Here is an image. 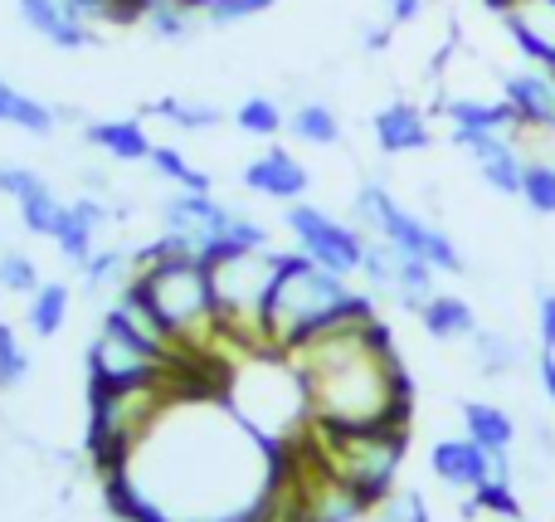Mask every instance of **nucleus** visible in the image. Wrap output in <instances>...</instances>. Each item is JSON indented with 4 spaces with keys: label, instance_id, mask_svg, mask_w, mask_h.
I'll use <instances>...</instances> for the list:
<instances>
[{
    "label": "nucleus",
    "instance_id": "nucleus-1",
    "mask_svg": "<svg viewBox=\"0 0 555 522\" xmlns=\"http://www.w3.org/2000/svg\"><path fill=\"white\" fill-rule=\"evenodd\" d=\"M302 371L312 425L361 430V425H410V377L390 332L375 313L346 318L287 352Z\"/></svg>",
    "mask_w": 555,
    "mask_h": 522
},
{
    "label": "nucleus",
    "instance_id": "nucleus-2",
    "mask_svg": "<svg viewBox=\"0 0 555 522\" xmlns=\"http://www.w3.org/2000/svg\"><path fill=\"white\" fill-rule=\"evenodd\" d=\"M361 313H375L365 293H356L346 283V273H332L322 264H312L302 250L283 254L273 273L269 303H263V328L259 342L278 352H297L302 342H312L317 332L336 328L346 318H361Z\"/></svg>",
    "mask_w": 555,
    "mask_h": 522
},
{
    "label": "nucleus",
    "instance_id": "nucleus-3",
    "mask_svg": "<svg viewBox=\"0 0 555 522\" xmlns=\"http://www.w3.org/2000/svg\"><path fill=\"white\" fill-rule=\"evenodd\" d=\"M224 400L249 430H259L263 440L283 445V440L307 435L312 425V406H307L302 371L287 352L259 347V357H249L230 381H224Z\"/></svg>",
    "mask_w": 555,
    "mask_h": 522
},
{
    "label": "nucleus",
    "instance_id": "nucleus-4",
    "mask_svg": "<svg viewBox=\"0 0 555 522\" xmlns=\"http://www.w3.org/2000/svg\"><path fill=\"white\" fill-rule=\"evenodd\" d=\"M137 283H142L146 303L156 308L162 328L171 332V342L191 357L210 338H224L220 308H215V283L210 264L195 254H162V259L137 264Z\"/></svg>",
    "mask_w": 555,
    "mask_h": 522
},
{
    "label": "nucleus",
    "instance_id": "nucleus-5",
    "mask_svg": "<svg viewBox=\"0 0 555 522\" xmlns=\"http://www.w3.org/2000/svg\"><path fill=\"white\" fill-rule=\"evenodd\" d=\"M307 455L326 464L336 479L356 488L371 508L395 488L410 455V425H361V430H322L307 425Z\"/></svg>",
    "mask_w": 555,
    "mask_h": 522
},
{
    "label": "nucleus",
    "instance_id": "nucleus-6",
    "mask_svg": "<svg viewBox=\"0 0 555 522\" xmlns=\"http://www.w3.org/2000/svg\"><path fill=\"white\" fill-rule=\"evenodd\" d=\"M176 391L181 377L146 386H88V455L103 469H122Z\"/></svg>",
    "mask_w": 555,
    "mask_h": 522
},
{
    "label": "nucleus",
    "instance_id": "nucleus-7",
    "mask_svg": "<svg viewBox=\"0 0 555 522\" xmlns=\"http://www.w3.org/2000/svg\"><path fill=\"white\" fill-rule=\"evenodd\" d=\"M278 259H283L278 250H249V254H230V259L210 264L215 308H220L224 338H244L254 347H263L259 328H263V303H269Z\"/></svg>",
    "mask_w": 555,
    "mask_h": 522
},
{
    "label": "nucleus",
    "instance_id": "nucleus-8",
    "mask_svg": "<svg viewBox=\"0 0 555 522\" xmlns=\"http://www.w3.org/2000/svg\"><path fill=\"white\" fill-rule=\"evenodd\" d=\"M283 225L293 234V244L307 254L312 264L332 273H361V254H365V230L361 225H346L336 215H326L322 205H307V201H293L283 211Z\"/></svg>",
    "mask_w": 555,
    "mask_h": 522
},
{
    "label": "nucleus",
    "instance_id": "nucleus-9",
    "mask_svg": "<svg viewBox=\"0 0 555 522\" xmlns=\"http://www.w3.org/2000/svg\"><path fill=\"white\" fill-rule=\"evenodd\" d=\"M181 371L185 367L156 357L113 328H98V338L88 342V386H146V381H176Z\"/></svg>",
    "mask_w": 555,
    "mask_h": 522
},
{
    "label": "nucleus",
    "instance_id": "nucleus-10",
    "mask_svg": "<svg viewBox=\"0 0 555 522\" xmlns=\"http://www.w3.org/2000/svg\"><path fill=\"white\" fill-rule=\"evenodd\" d=\"M502 98L512 103V113L521 117L527 132L555 137V68L551 64H521L502 74Z\"/></svg>",
    "mask_w": 555,
    "mask_h": 522
},
{
    "label": "nucleus",
    "instance_id": "nucleus-11",
    "mask_svg": "<svg viewBox=\"0 0 555 522\" xmlns=\"http://www.w3.org/2000/svg\"><path fill=\"white\" fill-rule=\"evenodd\" d=\"M230 211H234V205H220L210 191H176V195H166V201H162V230L185 234V240H191V250L205 259V254H210V244L220 240Z\"/></svg>",
    "mask_w": 555,
    "mask_h": 522
},
{
    "label": "nucleus",
    "instance_id": "nucleus-12",
    "mask_svg": "<svg viewBox=\"0 0 555 522\" xmlns=\"http://www.w3.org/2000/svg\"><path fill=\"white\" fill-rule=\"evenodd\" d=\"M488 5L502 15L521 59L555 68V0H488Z\"/></svg>",
    "mask_w": 555,
    "mask_h": 522
},
{
    "label": "nucleus",
    "instance_id": "nucleus-13",
    "mask_svg": "<svg viewBox=\"0 0 555 522\" xmlns=\"http://www.w3.org/2000/svg\"><path fill=\"white\" fill-rule=\"evenodd\" d=\"M0 195L20 205V225L39 240H54L59 230V215H64V201L49 191V181L29 166H0Z\"/></svg>",
    "mask_w": 555,
    "mask_h": 522
},
{
    "label": "nucleus",
    "instance_id": "nucleus-14",
    "mask_svg": "<svg viewBox=\"0 0 555 522\" xmlns=\"http://www.w3.org/2000/svg\"><path fill=\"white\" fill-rule=\"evenodd\" d=\"M240 181H244V191L269 195V201H283V205L302 201V195L312 191V171H307L287 147H269V152H259L240 171Z\"/></svg>",
    "mask_w": 555,
    "mask_h": 522
},
{
    "label": "nucleus",
    "instance_id": "nucleus-15",
    "mask_svg": "<svg viewBox=\"0 0 555 522\" xmlns=\"http://www.w3.org/2000/svg\"><path fill=\"white\" fill-rule=\"evenodd\" d=\"M15 10L39 39H49L54 49H68V54L93 49V39H98V29L83 15H74L68 0H15Z\"/></svg>",
    "mask_w": 555,
    "mask_h": 522
},
{
    "label": "nucleus",
    "instance_id": "nucleus-16",
    "mask_svg": "<svg viewBox=\"0 0 555 522\" xmlns=\"http://www.w3.org/2000/svg\"><path fill=\"white\" fill-rule=\"evenodd\" d=\"M107 220H113V205L98 201V195H78L74 205H64V215H59V230H54V244H59V254H64V264L83 269V264L93 259L98 230H103Z\"/></svg>",
    "mask_w": 555,
    "mask_h": 522
},
{
    "label": "nucleus",
    "instance_id": "nucleus-17",
    "mask_svg": "<svg viewBox=\"0 0 555 522\" xmlns=\"http://www.w3.org/2000/svg\"><path fill=\"white\" fill-rule=\"evenodd\" d=\"M371 132H375V147H380L385 156H410V152H424V147L434 142L429 113L414 107V103H404V98L385 103L380 113L371 117Z\"/></svg>",
    "mask_w": 555,
    "mask_h": 522
},
{
    "label": "nucleus",
    "instance_id": "nucleus-18",
    "mask_svg": "<svg viewBox=\"0 0 555 522\" xmlns=\"http://www.w3.org/2000/svg\"><path fill=\"white\" fill-rule=\"evenodd\" d=\"M429 469H434V479H439V484L473 494L482 479H492V455L478 445V440H468V435L439 440V445L429 449Z\"/></svg>",
    "mask_w": 555,
    "mask_h": 522
},
{
    "label": "nucleus",
    "instance_id": "nucleus-19",
    "mask_svg": "<svg viewBox=\"0 0 555 522\" xmlns=\"http://www.w3.org/2000/svg\"><path fill=\"white\" fill-rule=\"evenodd\" d=\"M83 142L98 147L103 156H113V162H146L152 147H156L137 117H103V123H88Z\"/></svg>",
    "mask_w": 555,
    "mask_h": 522
},
{
    "label": "nucleus",
    "instance_id": "nucleus-20",
    "mask_svg": "<svg viewBox=\"0 0 555 522\" xmlns=\"http://www.w3.org/2000/svg\"><path fill=\"white\" fill-rule=\"evenodd\" d=\"M420 322L434 342H443V347H449V342H468L473 332L482 328L473 303L463 298V293H434V298L420 308Z\"/></svg>",
    "mask_w": 555,
    "mask_h": 522
},
{
    "label": "nucleus",
    "instance_id": "nucleus-21",
    "mask_svg": "<svg viewBox=\"0 0 555 522\" xmlns=\"http://www.w3.org/2000/svg\"><path fill=\"white\" fill-rule=\"evenodd\" d=\"M463 435L478 440L488 455H502V449L517 445V420L492 400H463Z\"/></svg>",
    "mask_w": 555,
    "mask_h": 522
},
{
    "label": "nucleus",
    "instance_id": "nucleus-22",
    "mask_svg": "<svg viewBox=\"0 0 555 522\" xmlns=\"http://www.w3.org/2000/svg\"><path fill=\"white\" fill-rule=\"evenodd\" d=\"M468 347H473V361H478V371L488 381H507L512 371L527 361V347H521L512 332H498V328H478L468 338Z\"/></svg>",
    "mask_w": 555,
    "mask_h": 522
},
{
    "label": "nucleus",
    "instance_id": "nucleus-23",
    "mask_svg": "<svg viewBox=\"0 0 555 522\" xmlns=\"http://www.w3.org/2000/svg\"><path fill=\"white\" fill-rule=\"evenodd\" d=\"M68 308H74V289H68V283H59V279L39 283L25 303V328L35 332V338H59L68 322Z\"/></svg>",
    "mask_w": 555,
    "mask_h": 522
},
{
    "label": "nucleus",
    "instance_id": "nucleus-24",
    "mask_svg": "<svg viewBox=\"0 0 555 522\" xmlns=\"http://www.w3.org/2000/svg\"><path fill=\"white\" fill-rule=\"evenodd\" d=\"M0 127H20V132H29V137H54L59 117H54V107L49 103L20 93L15 84L0 78Z\"/></svg>",
    "mask_w": 555,
    "mask_h": 522
},
{
    "label": "nucleus",
    "instance_id": "nucleus-25",
    "mask_svg": "<svg viewBox=\"0 0 555 522\" xmlns=\"http://www.w3.org/2000/svg\"><path fill=\"white\" fill-rule=\"evenodd\" d=\"M287 132H293L297 142H307V147H336L341 142V117H336L332 103L307 98V103H297L293 113H287Z\"/></svg>",
    "mask_w": 555,
    "mask_h": 522
},
{
    "label": "nucleus",
    "instance_id": "nucleus-26",
    "mask_svg": "<svg viewBox=\"0 0 555 522\" xmlns=\"http://www.w3.org/2000/svg\"><path fill=\"white\" fill-rule=\"evenodd\" d=\"M137 273V250H93V259L83 264V289L88 293H117Z\"/></svg>",
    "mask_w": 555,
    "mask_h": 522
},
{
    "label": "nucleus",
    "instance_id": "nucleus-27",
    "mask_svg": "<svg viewBox=\"0 0 555 522\" xmlns=\"http://www.w3.org/2000/svg\"><path fill=\"white\" fill-rule=\"evenodd\" d=\"M234 127H240L244 137H278L287 127V113L278 107V98H269V93H254V98H244L240 107H234Z\"/></svg>",
    "mask_w": 555,
    "mask_h": 522
},
{
    "label": "nucleus",
    "instance_id": "nucleus-28",
    "mask_svg": "<svg viewBox=\"0 0 555 522\" xmlns=\"http://www.w3.org/2000/svg\"><path fill=\"white\" fill-rule=\"evenodd\" d=\"M156 117H166L171 127H181V132H210V127H220V107L215 103H201V98H162V103H152Z\"/></svg>",
    "mask_w": 555,
    "mask_h": 522
},
{
    "label": "nucleus",
    "instance_id": "nucleus-29",
    "mask_svg": "<svg viewBox=\"0 0 555 522\" xmlns=\"http://www.w3.org/2000/svg\"><path fill=\"white\" fill-rule=\"evenodd\" d=\"M473 513H492L502 522H527V513H521V494L512 479H482L478 488H473Z\"/></svg>",
    "mask_w": 555,
    "mask_h": 522
},
{
    "label": "nucleus",
    "instance_id": "nucleus-30",
    "mask_svg": "<svg viewBox=\"0 0 555 522\" xmlns=\"http://www.w3.org/2000/svg\"><path fill=\"white\" fill-rule=\"evenodd\" d=\"M521 201L531 215H555V162L551 156H527L521 171Z\"/></svg>",
    "mask_w": 555,
    "mask_h": 522
},
{
    "label": "nucleus",
    "instance_id": "nucleus-31",
    "mask_svg": "<svg viewBox=\"0 0 555 522\" xmlns=\"http://www.w3.org/2000/svg\"><path fill=\"white\" fill-rule=\"evenodd\" d=\"M146 162H152V171L162 176V181H176L181 191H210V176H205L201 166L185 162L176 147H152V156H146Z\"/></svg>",
    "mask_w": 555,
    "mask_h": 522
},
{
    "label": "nucleus",
    "instance_id": "nucleus-32",
    "mask_svg": "<svg viewBox=\"0 0 555 522\" xmlns=\"http://www.w3.org/2000/svg\"><path fill=\"white\" fill-rule=\"evenodd\" d=\"M39 283H44V279H39V264L29 259V254H20V250L0 254V289H5V293H20V298H29Z\"/></svg>",
    "mask_w": 555,
    "mask_h": 522
},
{
    "label": "nucleus",
    "instance_id": "nucleus-33",
    "mask_svg": "<svg viewBox=\"0 0 555 522\" xmlns=\"http://www.w3.org/2000/svg\"><path fill=\"white\" fill-rule=\"evenodd\" d=\"M375 513H380V522H429V504H424L420 488H390Z\"/></svg>",
    "mask_w": 555,
    "mask_h": 522
},
{
    "label": "nucleus",
    "instance_id": "nucleus-34",
    "mask_svg": "<svg viewBox=\"0 0 555 522\" xmlns=\"http://www.w3.org/2000/svg\"><path fill=\"white\" fill-rule=\"evenodd\" d=\"M278 0H210V5L201 10V20L205 25H244V20H254V15H263V10H273Z\"/></svg>",
    "mask_w": 555,
    "mask_h": 522
},
{
    "label": "nucleus",
    "instance_id": "nucleus-35",
    "mask_svg": "<svg viewBox=\"0 0 555 522\" xmlns=\"http://www.w3.org/2000/svg\"><path fill=\"white\" fill-rule=\"evenodd\" d=\"M29 377V357L20 347V338L10 332V322H0V391H15Z\"/></svg>",
    "mask_w": 555,
    "mask_h": 522
},
{
    "label": "nucleus",
    "instance_id": "nucleus-36",
    "mask_svg": "<svg viewBox=\"0 0 555 522\" xmlns=\"http://www.w3.org/2000/svg\"><path fill=\"white\" fill-rule=\"evenodd\" d=\"M537 342L541 352H555V289H537Z\"/></svg>",
    "mask_w": 555,
    "mask_h": 522
},
{
    "label": "nucleus",
    "instance_id": "nucleus-37",
    "mask_svg": "<svg viewBox=\"0 0 555 522\" xmlns=\"http://www.w3.org/2000/svg\"><path fill=\"white\" fill-rule=\"evenodd\" d=\"M424 15V0H385V20L390 25H414Z\"/></svg>",
    "mask_w": 555,
    "mask_h": 522
},
{
    "label": "nucleus",
    "instance_id": "nucleus-38",
    "mask_svg": "<svg viewBox=\"0 0 555 522\" xmlns=\"http://www.w3.org/2000/svg\"><path fill=\"white\" fill-rule=\"evenodd\" d=\"M537 377H541V391H546V400H551V410H555V352H541Z\"/></svg>",
    "mask_w": 555,
    "mask_h": 522
},
{
    "label": "nucleus",
    "instance_id": "nucleus-39",
    "mask_svg": "<svg viewBox=\"0 0 555 522\" xmlns=\"http://www.w3.org/2000/svg\"><path fill=\"white\" fill-rule=\"evenodd\" d=\"M390 29H395L390 20H385V25H365V29H361V44L371 49V54H380V49L390 44Z\"/></svg>",
    "mask_w": 555,
    "mask_h": 522
},
{
    "label": "nucleus",
    "instance_id": "nucleus-40",
    "mask_svg": "<svg viewBox=\"0 0 555 522\" xmlns=\"http://www.w3.org/2000/svg\"><path fill=\"white\" fill-rule=\"evenodd\" d=\"M191 5H195V10H205V5H210V0H191Z\"/></svg>",
    "mask_w": 555,
    "mask_h": 522
},
{
    "label": "nucleus",
    "instance_id": "nucleus-41",
    "mask_svg": "<svg viewBox=\"0 0 555 522\" xmlns=\"http://www.w3.org/2000/svg\"><path fill=\"white\" fill-rule=\"evenodd\" d=\"M551 162H555V156H551Z\"/></svg>",
    "mask_w": 555,
    "mask_h": 522
}]
</instances>
